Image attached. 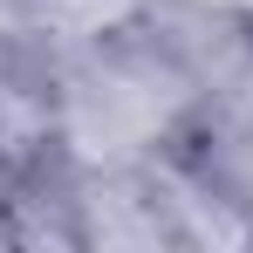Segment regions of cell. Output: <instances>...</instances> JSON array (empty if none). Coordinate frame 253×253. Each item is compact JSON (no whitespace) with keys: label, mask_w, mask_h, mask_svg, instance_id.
I'll return each mask as SVG.
<instances>
[{"label":"cell","mask_w":253,"mask_h":253,"mask_svg":"<svg viewBox=\"0 0 253 253\" xmlns=\"http://www.w3.org/2000/svg\"><path fill=\"white\" fill-rule=\"evenodd\" d=\"M158 117H165L158 96L124 83V76H89L69 96V137H76L83 158H124V151H137L158 130Z\"/></svg>","instance_id":"obj_1"},{"label":"cell","mask_w":253,"mask_h":253,"mask_svg":"<svg viewBox=\"0 0 253 253\" xmlns=\"http://www.w3.org/2000/svg\"><path fill=\"white\" fill-rule=\"evenodd\" d=\"M48 14H55L62 28H76V35H89V28L117 21V14H124V0H48Z\"/></svg>","instance_id":"obj_2"},{"label":"cell","mask_w":253,"mask_h":253,"mask_svg":"<svg viewBox=\"0 0 253 253\" xmlns=\"http://www.w3.org/2000/svg\"><path fill=\"white\" fill-rule=\"evenodd\" d=\"M247 7H253V0H247Z\"/></svg>","instance_id":"obj_3"}]
</instances>
